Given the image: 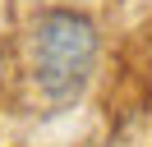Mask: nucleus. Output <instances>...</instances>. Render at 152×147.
Instances as JSON below:
<instances>
[{
	"mask_svg": "<svg viewBox=\"0 0 152 147\" xmlns=\"http://www.w3.org/2000/svg\"><path fill=\"white\" fill-rule=\"evenodd\" d=\"M28 78L51 106H69L92 83L102 32L83 9H42L28 23Z\"/></svg>",
	"mask_w": 152,
	"mask_h": 147,
	"instance_id": "1",
	"label": "nucleus"
}]
</instances>
